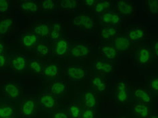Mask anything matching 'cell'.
Returning <instances> with one entry per match:
<instances>
[{
	"instance_id": "obj_38",
	"label": "cell",
	"mask_w": 158,
	"mask_h": 118,
	"mask_svg": "<svg viewBox=\"0 0 158 118\" xmlns=\"http://www.w3.org/2000/svg\"><path fill=\"white\" fill-rule=\"evenodd\" d=\"M150 89L152 90L156 95H157L158 92V78L157 77H153L150 80L149 84Z\"/></svg>"
},
{
	"instance_id": "obj_6",
	"label": "cell",
	"mask_w": 158,
	"mask_h": 118,
	"mask_svg": "<svg viewBox=\"0 0 158 118\" xmlns=\"http://www.w3.org/2000/svg\"><path fill=\"white\" fill-rule=\"evenodd\" d=\"M113 47L118 51H126L131 46V41L127 37H116L112 41Z\"/></svg>"
},
{
	"instance_id": "obj_32",
	"label": "cell",
	"mask_w": 158,
	"mask_h": 118,
	"mask_svg": "<svg viewBox=\"0 0 158 118\" xmlns=\"http://www.w3.org/2000/svg\"><path fill=\"white\" fill-rule=\"evenodd\" d=\"M78 2L73 1V0H65L60 2V6L63 9L66 10H73L76 8Z\"/></svg>"
},
{
	"instance_id": "obj_40",
	"label": "cell",
	"mask_w": 158,
	"mask_h": 118,
	"mask_svg": "<svg viewBox=\"0 0 158 118\" xmlns=\"http://www.w3.org/2000/svg\"><path fill=\"white\" fill-rule=\"evenodd\" d=\"M52 118H68L66 114L63 112H56L53 114Z\"/></svg>"
},
{
	"instance_id": "obj_27",
	"label": "cell",
	"mask_w": 158,
	"mask_h": 118,
	"mask_svg": "<svg viewBox=\"0 0 158 118\" xmlns=\"http://www.w3.org/2000/svg\"><path fill=\"white\" fill-rule=\"evenodd\" d=\"M12 25V20L10 18L0 20V35H4L8 33Z\"/></svg>"
},
{
	"instance_id": "obj_41",
	"label": "cell",
	"mask_w": 158,
	"mask_h": 118,
	"mask_svg": "<svg viewBox=\"0 0 158 118\" xmlns=\"http://www.w3.org/2000/svg\"><path fill=\"white\" fill-rule=\"evenodd\" d=\"M6 57L4 55H0V68H2V67L5 66L6 63Z\"/></svg>"
},
{
	"instance_id": "obj_46",
	"label": "cell",
	"mask_w": 158,
	"mask_h": 118,
	"mask_svg": "<svg viewBox=\"0 0 158 118\" xmlns=\"http://www.w3.org/2000/svg\"><path fill=\"white\" fill-rule=\"evenodd\" d=\"M120 118H127V117H120Z\"/></svg>"
},
{
	"instance_id": "obj_3",
	"label": "cell",
	"mask_w": 158,
	"mask_h": 118,
	"mask_svg": "<svg viewBox=\"0 0 158 118\" xmlns=\"http://www.w3.org/2000/svg\"><path fill=\"white\" fill-rule=\"evenodd\" d=\"M70 53L75 58H82L89 55V48L86 44L78 43L72 46Z\"/></svg>"
},
{
	"instance_id": "obj_35",
	"label": "cell",
	"mask_w": 158,
	"mask_h": 118,
	"mask_svg": "<svg viewBox=\"0 0 158 118\" xmlns=\"http://www.w3.org/2000/svg\"><path fill=\"white\" fill-rule=\"evenodd\" d=\"M41 8L45 11H49L52 10L55 8V2L52 0H45L41 3Z\"/></svg>"
},
{
	"instance_id": "obj_19",
	"label": "cell",
	"mask_w": 158,
	"mask_h": 118,
	"mask_svg": "<svg viewBox=\"0 0 158 118\" xmlns=\"http://www.w3.org/2000/svg\"><path fill=\"white\" fill-rule=\"evenodd\" d=\"M20 8L24 12L34 13L39 10V6L33 1H24L21 2Z\"/></svg>"
},
{
	"instance_id": "obj_43",
	"label": "cell",
	"mask_w": 158,
	"mask_h": 118,
	"mask_svg": "<svg viewBox=\"0 0 158 118\" xmlns=\"http://www.w3.org/2000/svg\"><path fill=\"white\" fill-rule=\"evenodd\" d=\"M153 49H154V54H155L156 58H157V55H158V43H157V41L155 42Z\"/></svg>"
},
{
	"instance_id": "obj_22",
	"label": "cell",
	"mask_w": 158,
	"mask_h": 118,
	"mask_svg": "<svg viewBox=\"0 0 158 118\" xmlns=\"http://www.w3.org/2000/svg\"><path fill=\"white\" fill-rule=\"evenodd\" d=\"M152 56L150 50L148 48H142L138 53L139 62L141 64H146L149 62Z\"/></svg>"
},
{
	"instance_id": "obj_42",
	"label": "cell",
	"mask_w": 158,
	"mask_h": 118,
	"mask_svg": "<svg viewBox=\"0 0 158 118\" xmlns=\"http://www.w3.org/2000/svg\"><path fill=\"white\" fill-rule=\"evenodd\" d=\"M84 3L87 6H92L95 5L96 1H94V0H87V1H84Z\"/></svg>"
},
{
	"instance_id": "obj_12",
	"label": "cell",
	"mask_w": 158,
	"mask_h": 118,
	"mask_svg": "<svg viewBox=\"0 0 158 118\" xmlns=\"http://www.w3.org/2000/svg\"><path fill=\"white\" fill-rule=\"evenodd\" d=\"M27 59L26 56L23 55H19L14 57L12 60V66L14 69L17 71H23L27 67Z\"/></svg>"
},
{
	"instance_id": "obj_7",
	"label": "cell",
	"mask_w": 158,
	"mask_h": 118,
	"mask_svg": "<svg viewBox=\"0 0 158 118\" xmlns=\"http://www.w3.org/2000/svg\"><path fill=\"white\" fill-rule=\"evenodd\" d=\"M40 103L45 108L52 109L55 108L57 105V99L56 96L52 94L44 93L41 96Z\"/></svg>"
},
{
	"instance_id": "obj_5",
	"label": "cell",
	"mask_w": 158,
	"mask_h": 118,
	"mask_svg": "<svg viewBox=\"0 0 158 118\" xmlns=\"http://www.w3.org/2000/svg\"><path fill=\"white\" fill-rule=\"evenodd\" d=\"M116 97L119 102L124 103L127 101L128 98V84L126 80L120 81L117 84Z\"/></svg>"
},
{
	"instance_id": "obj_23",
	"label": "cell",
	"mask_w": 158,
	"mask_h": 118,
	"mask_svg": "<svg viewBox=\"0 0 158 118\" xmlns=\"http://www.w3.org/2000/svg\"><path fill=\"white\" fill-rule=\"evenodd\" d=\"M35 33L39 37H46L49 35V28L47 23L39 24L34 28Z\"/></svg>"
},
{
	"instance_id": "obj_9",
	"label": "cell",
	"mask_w": 158,
	"mask_h": 118,
	"mask_svg": "<svg viewBox=\"0 0 158 118\" xmlns=\"http://www.w3.org/2000/svg\"><path fill=\"white\" fill-rule=\"evenodd\" d=\"M117 10L123 15H131L134 12V6L130 2L118 1L117 3Z\"/></svg>"
},
{
	"instance_id": "obj_10",
	"label": "cell",
	"mask_w": 158,
	"mask_h": 118,
	"mask_svg": "<svg viewBox=\"0 0 158 118\" xmlns=\"http://www.w3.org/2000/svg\"><path fill=\"white\" fill-rule=\"evenodd\" d=\"M69 49V42L65 39H60L56 42L55 47L56 54L59 57L65 55Z\"/></svg>"
},
{
	"instance_id": "obj_37",
	"label": "cell",
	"mask_w": 158,
	"mask_h": 118,
	"mask_svg": "<svg viewBox=\"0 0 158 118\" xmlns=\"http://www.w3.org/2000/svg\"><path fill=\"white\" fill-rule=\"evenodd\" d=\"M10 10V1L0 0V13H7Z\"/></svg>"
},
{
	"instance_id": "obj_13",
	"label": "cell",
	"mask_w": 158,
	"mask_h": 118,
	"mask_svg": "<svg viewBox=\"0 0 158 118\" xmlns=\"http://www.w3.org/2000/svg\"><path fill=\"white\" fill-rule=\"evenodd\" d=\"M135 97L139 101L143 103H149L151 102L152 97L149 93L146 90L143 88H136L133 91Z\"/></svg>"
},
{
	"instance_id": "obj_25",
	"label": "cell",
	"mask_w": 158,
	"mask_h": 118,
	"mask_svg": "<svg viewBox=\"0 0 158 118\" xmlns=\"http://www.w3.org/2000/svg\"><path fill=\"white\" fill-rule=\"evenodd\" d=\"M102 55L106 57V58L110 59H113L117 55V51L112 46L106 45L103 46L102 48Z\"/></svg>"
},
{
	"instance_id": "obj_33",
	"label": "cell",
	"mask_w": 158,
	"mask_h": 118,
	"mask_svg": "<svg viewBox=\"0 0 158 118\" xmlns=\"http://www.w3.org/2000/svg\"><path fill=\"white\" fill-rule=\"evenodd\" d=\"M30 67L32 71L35 73H41L43 70L42 64L36 59H32L30 62Z\"/></svg>"
},
{
	"instance_id": "obj_1",
	"label": "cell",
	"mask_w": 158,
	"mask_h": 118,
	"mask_svg": "<svg viewBox=\"0 0 158 118\" xmlns=\"http://www.w3.org/2000/svg\"><path fill=\"white\" fill-rule=\"evenodd\" d=\"M37 108L36 101L33 98H28L23 102L20 108V115L25 118L31 117Z\"/></svg>"
},
{
	"instance_id": "obj_36",
	"label": "cell",
	"mask_w": 158,
	"mask_h": 118,
	"mask_svg": "<svg viewBox=\"0 0 158 118\" xmlns=\"http://www.w3.org/2000/svg\"><path fill=\"white\" fill-rule=\"evenodd\" d=\"M148 8L149 10L152 14H157L158 10V2L157 0H152V1H148Z\"/></svg>"
},
{
	"instance_id": "obj_39",
	"label": "cell",
	"mask_w": 158,
	"mask_h": 118,
	"mask_svg": "<svg viewBox=\"0 0 158 118\" xmlns=\"http://www.w3.org/2000/svg\"><path fill=\"white\" fill-rule=\"evenodd\" d=\"M82 118H94V113L93 109H86L81 114Z\"/></svg>"
},
{
	"instance_id": "obj_14",
	"label": "cell",
	"mask_w": 158,
	"mask_h": 118,
	"mask_svg": "<svg viewBox=\"0 0 158 118\" xmlns=\"http://www.w3.org/2000/svg\"><path fill=\"white\" fill-rule=\"evenodd\" d=\"M4 93L8 97L16 99L19 97L20 94V89L15 84L9 83L7 84L4 87Z\"/></svg>"
},
{
	"instance_id": "obj_30",
	"label": "cell",
	"mask_w": 158,
	"mask_h": 118,
	"mask_svg": "<svg viewBox=\"0 0 158 118\" xmlns=\"http://www.w3.org/2000/svg\"><path fill=\"white\" fill-rule=\"evenodd\" d=\"M93 84L98 89L99 91H103L106 88V84L101 78L99 76H95L92 79Z\"/></svg>"
},
{
	"instance_id": "obj_15",
	"label": "cell",
	"mask_w": 158,
	"mask_h": 118,
	"mask_svg": "<svg viewBox=\"0 0 158 118\" xmlns=\"http://www.w3.org/2000/svg\"><path fill=\"white\" fill-rule=\"evenodd\" d=\"M132 110L136 115L143 118L148 117L149 115V107L145 103H140L134 105L132 107Z\"/></svg>"
},
{
	"instance_id": "obj_8",
	"label": "cell",
	"mask_w": 158,
	"mask_h": 118,
	"mask_svg": "<svg viewBox=\"0 0 158 118\" xmlns=\"http://www.w3.org/2000/svg\"><path fill=\"white\" fill-rule=\"evenodd\" d=\"M68 89V85L64 81L57 80L53 83L50 87V92L54 96L62 95L66 92Z\"/></svg>"
},
{
	"instance_id": "obj_16",
	"label": "cell",
	"mask_w": 158,
	"mask_h": 118,
	"mask_svg": "<svg viewBox=\"0 0 158 118\" xmlns=\"http://www.w3.org/2000/svg\"><path fill=\"white\" fill-rule=\"evenodd\" d=\"M14 110L13 107L6 103H0V118L13 117Z\"/></svg>"
},
{
	"instance_id": "obj_18",
	"label": "cell",
	"mask_w": 158,
	"mask_h": 118,
	"mask_svg": "<svg viewBox=\"0 0 158 118\" xmlns=\"http://www.w3.org/2000/svg\"><path fill=\"white\" fill-rule=\"evenodd\" d=\"M95 69L101 71L102 73L110 74L112 71L113 66L111 63L107 62L106 61H98L95 63Z\"/></svg>"
},
{
	"instance_id": "obj_45",
	"label": "cell",
	"mask_w": 158,
	"mask_h": 118,
	"mask_svg": "<svg viewBox=\"0 0 158 118\" xmlns=\"http://www.w3.org/2000/svg\"><path fill=\"white\" fill-rule=\"evenodd\" d=\"M147 118H158L157 115H153L152 116H150L149 117H147Z\"/></svg>"
},
{
	"instance_id": "obj_11",
	"label": "cell",
	"mask_w": 158,
	"mask_h": 118,
	"mask_svg": "<svg viewBox=\"0 0 158 118\" xmlns=\"http://www.w3.org/2000/svg\"><path fill=\"white\" fill-rule=\"evenodd\" d=\"M102 21L106 24L114 25L117 24L120 22V18L119 16L116 13L109 11L102 14Z\"/></svg>"
},
{
	"instance_id": "obj_44",
	"label": "cell",
	"mask_w": 158,
	"mask_h": 118,
	"mask_svg": "<svg viewBox=\"0 0 158 118\" xmlns=\"http://www.w3.org/2000/svg\"><path fill=\"white\" fill-rule=\"evenodd\" d=\"M3 49H4V46H3V44H2V43H0V55L3 54Z\"/></svg>"
},
{
	"instance_id": "obj_4",
	"label": "cell",
	"mask_w": 158,
	"mask_h": 118,
	"mask_svg": "<svg viewBox=\"0 0 158 118\" xmlns=\"http://www.w3.org/2000/svg\"><path fill=\"white\" fill-rule=\"evenodd\" d=\"M67 73L71 79L78 80L86 76L87 71L84 67L81 66H73L68 67Z\"/></svg>"
},
{
	"instance_id": "obj_2",
	"label": "cell",
	"mask_w": 158,
	"mask_h": 118,
	"mask_svg": "<svg viewBox=\"0 0 158 118\" xmlns=\"http://www.w3.org/2000/svg\"><path fill=\"white\" fill-rule=\"evenodd\" d=\"M73 23L74 25L80 26L86 30H91L94 26V21L87 14H78L74 18Z\"/></svg>"
},
{
	"instance_id": "obj_21",
	"label": "cell",
	"mask_w": 158,
	"mask_h": 118,
	"mask_svg": "<svg viewBox=\"0 0 158 118\" xmlns=\"http://www.w3.org/2000/svg\"><path fill=\"white\" fill-rule=\"evenodd\" d=\"M145 35V31L141 29V28H135V29H132L129 32L128 39H130L131 42L138 41L144 38Z\"/></svg>"
},
{
	"instance_id": "obj_26",
	"label": "cell",
	"mask_w": 158,
	"mask_h": 118,
	"mask_svg": "<svg viewBox=\"0 0 158 118\" xmlns=\"http://www.w3.org/2000/svg\"><path fill=\"white\" fill-rule=\"evenodd\" d=\"M37 41V37L36 35L33 34L27 35L23 38V44L25 47H32L36 44Z\"/></svg>"
},
{
	"instance_id": "obj_17",
	"label": "cell",
	"mask_w": 158,
	"mask_h": 118,
	"mask_svg": "<svg viewBox=\"0 0 158 118\" xmlns=\"http://www.w3.org/2000/svg\"><path fill=\"white\" fill-rule=\"evenodd\" d=\"M62 25L59 23H55L52 24L49 30V37L52 41L57 42L60 40V35L62 33Z\"/></svg>"
},
{
	"instance_id": "obj_31",
	"label": "cell",
	"mask_w": 158,
	"mask_h": 118,
	"mask_svg": "<svg viewBox=\"0 0 158 118\" xmlns=\"http://www.w3.org/2000/svg\"><path fill=\"white\" fill-rule=\"evenodd\" d=\"M69 112L72 118H81V109L78 105H70L69 107Z\"/></svg>"
},
{
	"instance_id": "obj_29",
	"label": "cell",
	"mask_w": 158,
	"mask_h": 118,
	"mask_svg": "<svg viewBox=\"0 0 158 118\" xmlns=\"http://www.w3.org/2000/svg\"><path fill=\"white\" fill-rule=\"evenodd\" d=\"M85 104L88 109H93L96 105V99L91 92H86L85 96Z\"/></svg>"
},
{
	"instance_id": "obj_34",
	"label": "cell",
	"mask_w": 158,
	"mask_h": 118,
	"mask_svg": "<svg viewBox=\"0 0 158 118\" xmlns=\"http://www.w3.org/2000/svg\"><path fill=\"white\" fill-rule=\"evenodd\" d=\"M36 52L37 54H40L42 55H46L49 52V49L48 45L45 43H39L35 48Z\"/></svg>"
},
{
	"instance_id": "obj_24",
	"label": "cell",
	"mask_w": 158,
	"mask_h": 118,
	"mask_svg": "<svg viewBox=\"0 0 158 118\" xmlns=\"http://www.w3.org/2000/svg\"><path fill=\"white\" fill-rule=\"evenodd\" d=\"M44 72L46 76H48L49 78H55L59 73L58 66L55 65V64L47 66L44 70Z\"/></svg>"
},
{
	"instance_id": "obj_20",
	"label": "cell",
	"mask_w": 158,
	"mask_h": 118,
	"mask_svg": "<svg viewBox=\"0 0 158 118\" xmlns=\"http://www.w3.org/2000/svg\"><path fill=\"white\" fill-rule=\"evenodd\" d=\"M118 33V31L117 28L112 26L105 27L102 28L101 31L102 38L103 39H106V40L116 37Z\"/></svg>"
},
{
	"instance_id": "obj_28",
	"label": "cell",
	"mask_w": 158,
	"mask_h": 118,
	"mask_svg": "<svg viewBox=\"0 0 158 118\" xmlns=\"http://www.w3.org/2000/svg\"><path fill=\"white\" fill-rule=\"evenodd\" d=\"M95 6V12L96 14H100L106 12L110 6V2L108 1H98L96 2Z\"/></svg>"
},
{
	"instance_id": "obj_47",
	"label": "cell",
	"mask_w": 158,
	"mask_h": 118,
	"mask_svg": "<svg viewBox=\"0 0 158 118\" xmlns=\"http://www.w3.org/2000/svg\"><path fill=\"white\" fill-rule=\"evenodd\" d=\"M6 118H13V117H6Z\"/></svg>"
}]
</instances>
